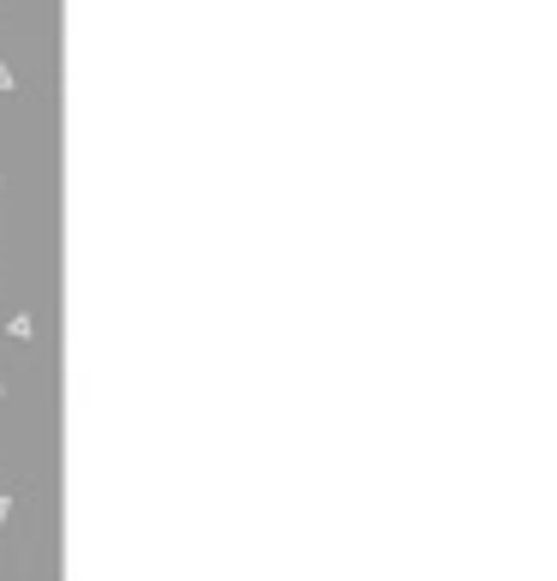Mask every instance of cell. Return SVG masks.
I'll use <instances>...</instances> for the list:
<instances>
[{
    "mask_svg": "<svg viewBox=\"0 0 557 581\" xmlns=\"http://www.w3.org/2000/svg\"><path fill=\"white\" fill-rule=\"evenodd\" d=\"M12 84H19V79H12V67L0 60V91H12Z\"/></svg>",
    "mask_w": 557,
    "mask_h": 581,
    "instance_id": "obj_1",
    "label": "cell"
},
{
    "mask_svg": "<svg viewBox=\"0 0 557 581\" xmlns=\"http://www.w3.org/2000/svg\"><path fill=\"white\" fill-rule=\"evenodd\" d=\"M7 510H12V503H7V498H0V527H7Z\"/></svg>",
    "mask_w": 557,
    "mask_h": 581,
    "instance_id": "obj_2",
    "label": "cell"
}]
</instances>
